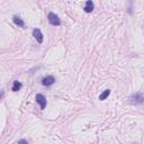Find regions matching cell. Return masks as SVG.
Segmentation results:
<instances>
[{"label":"cell","instance_id":"1","mask_svg":"<svg viewBox=\"0 0 144 144\" xmlns=\"http://www.w3.org/2000/svg\"><path fill=\"white\" fill-rule=\"evenodd\" d=\"M128 101L133 105H142L144 103V95L142 92H136L133 94L132 96L128 98Z\"/></svg>","mask_w":144,"mask_h":144},{"label":"cell","instance_id":"2","mask_svg":"<svg viewBox=\"0 0 144 144\" xmlns=\"http://www.w3.org/2000/svg\"><path fill=\"white\" fill-rule=\"evenodd\" d=\"M47 19L51 25H53V26H60L61 25V20L59 18V16L56 14H54V12H50L47 15Z\"/></svg>","mask_w":144,"mask_h":144},{"label":"cell","instance_id":"3","mask_svg":"<svg viewBox=\"0 0 144 144\" xmlns=\"http://www.w3.org/2000/svg\"><path fill=\"white\" fill-rule=\"evenodd\" d=\"M35 99H36V103L40 105L41 109H45V107H46V98H45V96H43L42 94H37L36 97H35Z\"/></svg>","mask_w":144,"mask_h":144},{"label":"cell","instance_id":"4","mask_svg":"<svg viewBox=\"0 0 144 144\" xmlns=\"http://www.w3.org/2000/svg\"><path fill=\"white\" fill-rule=\"evenodd\" d=\"M54 82H55V78L52 77V75H47V77L42 79V84L44 87H51L52 84H54Z\"/></svg>","mask_w":144,"mask_h":144},{"label":"cell","instance_id":"5","mask_svg":"<svg viewBox=\"0 0 144 144\" xmlns=\"http://www.w3.org/2000/svg\"><path fill=\"white\" fill-rule=\"evenodd\" d=\"M33 36L35 37V40L39 42L40 44H42L43 43V34H42V32H41V29H39V28H35V29H33Z\"/></svg>","mask_w":144,"mask_h":144},{"label":"cell","instance_id":"6","mask_svg":"<svg viewBox=\"0 0 144 144\" xmlns=\"http://www.w3.org/2000/svg\"><path fill=\"white\" fill-rule=\"evenodd\" d=\"M12 22H14L15 25H17L18 27H23V28L25 27V22H24V20H23L22 18H20L19 16L15 15L14 17H12Z\"/></svg>","mask_w":144,"mask_h":144},{"label":"cell","instance_id":"7","mask_svg":"<svg viewBox=\"0 0 144 144\" xmlns=\"http://www.w3.org/2000/svg\"><path fill=\"white\" fill-rule=\"evenodd\" d=\"M83 9L86 12H91L92 10L95 9V5H94V2L91 1V0H88V1L86 2V5H84L83 7Z\"/></svg>","mask_w":144,"mask_h":144},{"label":"cell","instance_id":"8","mask_svg":"<svg viewBox=\"0 0 144 144\" xmlns=\"http://www.w3.org/2000/svg\"><path fill=\"white\" fill-rule=\"evenodd\" d=\"M22 87H23L22 82H19L18 80H16V81H14V83H12V88H11V90H12V91H15V92H17V91H19L20 89H22Z\"/></svg>","mask_w":144,"mask_h":144},{"label":"cell","instance_id":"9","mask_svg":"<svg viewBox=\"0 0 144 144\" xmlns=\"http://www.w3.org/2000/svg\"><path fill=\"white\" fill-rule=\"evenodd\" d=\"M109 95H111V90H109V89H106V90L103 92V94L99 96V99H100V100H105Z\"/></svg>","mask_w":144,"mask_h":144},{"label":"cell","instance_id":"10","mask_svg":"<svg viewBox=\"0 0 144 144\" xmlns=\"http://www.w3.org/2000/svg\"><path fill=\"white\" fill-rule=\"evenodd\" d=\"M18 144H29V143H28V141H26V140H19Z\"/></svg>","mask_w":144,"mask_h":144}]
</instances>
